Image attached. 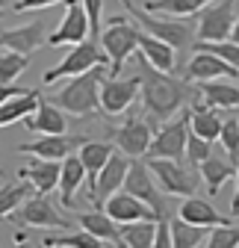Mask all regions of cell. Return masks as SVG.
I'll return each mask as SVG.
<instances>
[{"instance_id": "4316f807", "label": "cell", "mask_w": 239, "mask_h": 248, "mask_svg": "<svg viewBox=\"0 0 239 248\" xmlns=\"http://www.w3.org/2000/svg\"><path fill=\"white\" fill-rule=\"evenodd\" d=\"M198 92H201V101L216 107V109H239V86L207 80L198 86Z\"/></svg>"}, {"instance_id": "4dcf8cb0", "label": "cell", "mask_w": 239, "mask_h": 248, "mask_svg": "<svg viewBox=\"0 0 239 248\" xmlns=\"http://www.w3.org/2000/svg\"><path fill=\"white\" fill-rule=\"evenodd\" d=\"M210 231L213 228H204V225H192L186 219H177L171 222V233H174V248H198V245H207L210 239Z\"/></svg>"}, {"instance_id": "f546056e", "label": "cell", "mask_w": 239, "mask_h": 248, "mask_svg": "<svg viewBox=\"0 0 239 248\" xmlns=\"http://www.w3.org/2000/svg\"><path fill=\"white\" fill-rule=\"evenodd\" d=\"M157 222L160 219H142L121 225V245L127 248H154L157 242Z\"/></svg>"}, {"instance_id": "60d3db41", "label": "cell", "mask_w": 239, "mask_h": 248, "mask_svg": "<svg viewBox=\"0 0 239 248\" xmlns=\"http://www.w3.org/2000/svg\"><path fill=\"white\" fill-rule=\"evenodd\" d=\"M174 245V233H171V222H165V219H160L157 222V242H154V248H171Z\"/></svg>"}, {"instance_id": "8992f818", "label": "cell", "mask_w": 239, "mask_h": 248, "mask_svg": "<svg viewBox=\"0 0 239 248\" xmlns=\"http://www.w3.org/2000/svg\"><path fill=\"white\" fill-rule=\"evenodd\" d=\"M139 36H142V27L127 24L124 18H109V24L101 33V45L109 53V77L121 74L124 62L133 56V50H139Z\"/></svg>"}, {"instance_id": "f35d334b", "label": "cell", "mask_w": 239, "mask_h": 248, "mask_svg": "<svg viewBox=\"0 0 239 248\" xmlns=\"http://www.w3.org/2000/svg\"><path fill=\"white\" fill-rule=\"evenodd\" d=\"M195 47H204V50H213L219 53L222 59H227L233 68H239V45L230 39V42H198Z\"/></svg>"}, {"instance_id": "f6af8a7d", "label": "cell", "mask_w": 239, "mask_h": 248, "mask_svg": "<svg viewBox=\"0 0 239 248\" xmlns=\"http://www.w3.org/2000/svg\"><path fill=\"white\" fill-rule=\"evenodd\" d=\"M230 39L239 45V18H236V24H233V33H230Z\"/></svg>"}, {"instance_id": "74e56055", "label": "cell", "mask_w": 239, "mask_h": 248, "mask_svg": "<svg viewBox=\"0 0 239 248\" xmlns=\"http://www.w3.org/2000/svg\"><path fill=\"white\" fill-rule=\"evenodd\" d=\"M210 151H213V142H210V139H204V136H198V133L189 130V145H186V160H189V163L201 166L207 157H213Z\"/></svg>"}, {"instance_id": "9c48e42d", "label": "cell", "mask_w": 239, "mask_h": 248, "mask_svg": "<svg viewBox=\"0 0 239 248\" xmlns=\"http://www.w3.org/2000/svg\"><path fill=\"white\" fill-rule=\"evenodd\" d=\"M15 222L24 225V228H45V231H65L68 228V219H62V213H59L53 207V201L42 192L27 198L15 210Z\"/></svg>"}, {"instance_id": "8d00e7d4", "label": "cell", "mask_w": 239, "mask_h": 248, "mask_svg": "<svg viewBox=\"0 0 239 248\" xmlns=\"http://www.w3.org/2000/svg\"><path fill=\"white\" fill-rule=\"evenodd\" d=\"M207 245H210V248H236V245H239V228H233L230 222L216 225V228L210 231Z\"/></svg>"}, {"instance_id": "2e32d148", "label": "cell", "mask_w": 239, "mask_h": 248, "mask_svg": "<svg viewBox=\"0 0 239 248\" xmlns=\"http://www.w3.org/2000/svg\"><path fill=\"white\" fill-rule=\"evenodd\" d=\"M83 142H89L86 136H65V133H56V136H39L36 142H24L15 151L18 154H33V157L42 160H59L62 163L74 148H80Z\"/></svg>"}, {"instance_id": "603a6c76", "label": "cell", "mask_w": 239, "mask_h": 248, "mask_svg": "<svg viewBox=\"0 0 239 248\" xmlns=\"http://www.w3.org/2000/svg\"><path fill=\"white\" fill-rule=\"evenodd\" d=\"M77 225L83 231H89V233H95L98 239H104L106 245H121V228H118V222L112 219L106 210L101 213V207L92 210V213H83L77 219Z\"/></svg>"}, {"instance_id": "7bdbcfd3", "label": "cell", "mask_w": 239, "mask_h": 248, "mask_svg": "<svg viewBox=\"0 0 239 248\" xmlns=\"http://www.w3.org/2000/svg\"><path fill=\"white\" fill-rule=\"evenodd\" d=\"M33 89H21L15 83H3V89H0V101H12V98H21V95H30Z\"/></svg>"}, {"instance_id": "7c38bea8", "label": "cell", "mask_w": 239, "mask_h": 248, "mask_svg": "<svg viewBox=\"0 0 239 248\" xmlns=\"http://www.w3.org/2000/svg\"><path fill=\"white\" fill-rule=\"evenodd\" d=\"M124 189L133 192L136 198H142L148 207H151L160 219H165V198L160 195L157 183H154V171L148 166V160H133L130 163V171H127V180H124Z\"/></svg>"}, {"instance_id": "8fae6325", "label": "cell", "mask_w": 239, "mask_h": 248, "mask_svg": "<svg viewBox=\"0 0 239 248\" xmlns=\"http://www.w3.org/2000/svg\"><path fill=\"white\" fill-rule=\"evenodd\" d=\"M142 95V77H106L101 86V109L106 115H121Z\"/></svg>"}, {"instance_id": "e575fe53", "label": "cell", "mask_w": 239, "mask_h": 248, "mask_svg": "<svg viewBox=\"0 0 239 248\" xmlns=\"http://www.w3.org/2000/svg\"><path fill=\"white\" fill-rule=\"evenodd\" d=\"M224 154H227V160L233 166H239V118L236 115H227L224 124H222V136H219Z\"/></svg>"}, {"instance_id": "4fadbf2b", "label": "cell", "mask_w": 239, "mask_h": 248, "mask_svg": "<svg viewBox=\"0 0 239 248\" xmlns=\"http://www.w3.org/2000/svg\"><path fill=\"white\" fill-rule=\"evenodd\" d=\"M130 160L133 157H127L124 151H115L112 157H109V163L104 166V171H101V177L95 183V192L89 195V201H92L95 207L104 210V204L109 201V195H115L118 189H124V180H127V171H130Z\"/></svg>"}, {"instance_id": "d6a6232c", "label": "cell", "mask_w": 239, "mask_h": 248, "mask_svg": "<svg viewBox=\"0 0 239 248\" xmlns=\"http://www.w3.org/2000/svg\"><path fill=\"white\" fill-rule=\"evenodd\" d=\"M33 195H36V186L30 183L27 177H18L15 183H6L3 192H0V213H3V216H12L27 198H33Z\"/></svg>"}, {"instance_id": "d6986e66", "label": "cell", "mask_w": 239, "mask_h": 248, "mask_svg": "<svg viewBox=\"0 0 239 248\" xmlns=\"http://www.w3.org/2000/svg\"><path fill=\"white\" fill-rule=\"evenodd\" d=\"M45 21H33L27 27H15V30H3L0 33V45L3 50H18V53H33L36 47H42L50 36L45 33Z\"/></svg>"}, {"instance_id": "ab89813d", "label": "cell", "mask_w": 239, "mask_h": 248, "mask_svg": "<svg viewBox=\"0 0 239 248\" xmlns=\"http://www.w3.org/2000/svg\"><path fill=\"white\" fill-rule=\"evenodd\" d=\"M86 3V12H89V21H92V39H101L104 27H101V15H104V0H83Z\"/></svg>"}, {"instance_id": "6da1fadb", "label": "cell", "mask_w": 239, "mask_h": 248, "mask_svg": "<svg viewBox=\"0 0 239 248\" xmlns=\"http://www.w3.org/2000/svg\"><path fill=\"white\" fill-rule=\"evenodd\" d=\"M136 74L142 77V107L157 121L174 118L177 112L186 109L189 101L201 98V92L192 89V80H177L168 71L154 68L142 50L136 53Z\"/></svg>"}, {"instance_id": "d590c367", "label": "cell", "mask_w": 239, "mask_h": 248, "mask_svg": "<svg viewBox=\"0 0 239 248\" xmlns=\"http://www.w3.org/2000/svg\"><path fill=\"white\" fill-rule=\"evenodd\" d=\"M27 65H30L27 53L6 50L3 56H0V80H3V83H15V77H21Z\"/></svg>"}, {"instance_id": "f1b7e54d", "label": "cell", "mask_w": 239, "mask_h": 248, "mask_svg": "<svg viewBox=\"0 0 239 248\" xmlns=\"http://www.w3.org/2000/svg\"><path fill=\"white\" fill-rule=\"evenodd\" d=\"M180 219L192 222V225H204V228H216V225H224L230 219H222V216L216 213V207L210 201H204V198H186L180 204Z\"/></svg>"}, {"instance_id": "5bb4252c", "label": "cell", "mask_w": 239, "mask_h": 248, "mask_svg": "<svg viewBox=\"0 0 239 248\" xmlns=\"http://www.w3.org/2000/svg\"><path fill=\"white\" fill-rule=\"evenodd\" d=\"M154 136L157 133L151 130V124H148L145 118H127L121 127L115 130V148L124 151L127 157L139 160V157H145V154H148Z\"/></svg>"}, {"instance_id": "7402d4cb", "label": "cell", "mask_w": 239, "mask_h": 248, "mask_svg": "<svg viewBox=\"0 0 239 248\" xmlns=\"http://www.w3.org/2000/svg\"><path fill=\"white\" fill-rule=\"evenodd\" d=\"M86 177H89V171H86V163L80 160V154L77 157L68 154L62 160V177H59V201H62V207H74V195Z\"/></svg>"}, {"instance_id": "ee69618b", "label": "cell", "mask_w": 239, "mask_h": 248, "mask_svg": "<svg viewBox=\"0 0 239 248\" xmlns=\"http://www.w3.org/2000/svg\"><path fill=\"white\" fill-rule=\"evenodd\" d=\"M230 216H239V166H236V195L230 201Z\"/></svg>"}, {"instance_id": "3957f363", "label": "cell", "mask_w": 239, "mask_h": 248, "mask_svg": "<svg viewBox=\"0 0 239 248\" xmlns=\"http://www.w3.org/2000/svg\"><path fill=\"white\" fill-rule=\"evenodd\" d=\"M104 65H95L83 74H77L68 86L56 92L53 104H59L71 115H95L101 109V86H104Z\"/></svg>"}, {"instance_id": "cb8c5ba5", "label": "cell", "mask_w": 239, "mask_h": 248, "mask_svg": "<svg viewBox=\"0 0 239 248\" xmlns=\"http://www.w3.org/2000/svg\"><path fill=\"white\" fill-rule=\"evenodd\" d=\"M112 154H115V148H109L106 142H83L80 145V160L86 163V171H89V177H86L89 195L95 192V183H98V177H101V171L109 163Z\"/></svg>"}, {"instance_id": "d4e9b609", "label": "cell", "mask_w": 239, "mask_h": 248, "mask_svg": "<svg viewBox=\"0 0 239 248\" xmlns=\"http://www.w3.org/2000/svg\"><path fill=\"white\" fill-rule=\"evenodd\" d=\"M139 50L148 56V62H151L154 68H160V71H174V65H177V59H174V47L168 45V42H163V39H157L154 33H148V30H142V36H139Z\"/></svg>"}, {"instance_id": "83f0119b", "label": "cell", "mask_w": 239, "mask_h": 248, "mask_svg": "<svg viewBox=\"0 0 239 248\" xmlns=\"http://www.w3.org/2000/svg\"><path fill=\"white\" fill-rule=\"evenodd\" d=\"M213 0H148L142 3L154 15H168V18H195L204 6H210Z\"/></svg>"}, {"instance_id": "e0dca14e", "label": "cell", "mask_w": 239, "mask_h": 248, "mask_svg": "<svg viewBox=\"0 0 239 248\" xmlns=\"http://www.w3.org/2000/svg\"><path fill=\"white\" fill-rule=\"evenodd\" d=\"M104 210L112 216V219L118 222V225H127V222H142V219H160V216L148 207L142 198H136L133 192H115V195H109V201L104 204Z\"/></svg>"}, {"instance_id": "ba28073f", "label": "cell", "mask_w": 239, "mask_h": 248, "mask_svg": "<svg viewBox=\"0 0 239 248\" xmlns=\"http://www.w3.org/2000/svg\"><path fill=\"white\" fill-rule=\"evenodd\" d=\"M236 24V0H213L198 12V39L201 42H227Z\"/></svg>"}, {"instance_id": "ffe728a7", "label": "cell", "mask_w": 239, "mask_h": 248, "mask_svg": "<svg viewBox=\"0 0 239 248\" xmlns=\"http://www.w3.org/2000/svg\"><path fill=\"white\" fill-rule=\"evenodd\" d=\"M18 177H27L30 183L36 186V192L50 195L53 189H59V177H62V163H59V160H42V157H36L30 166L18 169Z\"/></svg>"}, {"instance_id": "44dd1931", "label": "cell", "mask_w": 239, "mask_h": 248, "mask_svg": "<svg viewBox=\"0 0 239 248\" xmlns=\"http://www.w3.org/2000/svg\"><path fill=\"white\" fill-rule=\"evenodd\" d=\"M222 112H224V109H216V107L204 104V101L198 98V101L192 104V115H189V127H192V133H198V136H204V139L216 142V139L222 136V124H224Z\"/></svg>"}, {"instance_id": "ac0fdd59", "label": "cell", "mask_w": 239, "mask_h": 248, "mask_svg": "<svg viewBox=\"0 0 239 248\" xmlns=\"http://www.w3.org/2000/svg\"><path fill=\"white\" fill-rule=\"evenodd\" d=\"M24 127L30 133H36V136H56V133H65L68 130V118H65V109L53 104V101H42V107L24 118Z\"/></svg>"}, {"instance_id": "9a60e30c", "label": "cell", "mask_w": 239, "mask_h": 248, "mask_svg": "<svg viewBox=\"0 0 239 248\" xmlns=\"http://www.w3.org/2000/svg\"><path fill=\"white\" fill-rule=\"evenodd\" d=\"M216 77H239V68H233L227 59H222L213 50L195 47V56H192V62L186 65V80L207 83V80H216Z\"/></svg>"}, {"instance_id": "7a4b0ae2", "label": "cell", "mask_w": 239, "mask_h": 248, "mask_svg": "<svg viewBox=\"0 0 239 248\" xmlns=\"http://www.w3.org/2000/svg\"><path fill=\"white\" fill-rule=\"evenodd\" d=\"M121 3L127 6V12L139 21L142 30H148V33H154L157 39L168 42L174 50H192L198 42V18H160L154 12H148L145 6H133V0H121Z\"/></svg>"}, {"instance_id": "1f68e13d", "label": "cell", "mask_w": 239, "mask_h": 248, "mask_svg": "<svg viewBox=\"0 0 239 248\" xmlns=\"http://www.w3.org/2000/svg\"><path fill=\"white\" fill-rule=\"evenodd\" d=\"M201 174H204V183H207V192L210 195H219V189L230 180L233 171V163L230 160H222V157H207L201 163Z\"/></svg>"}, {"instance_id": "277c9868", "label": "cell", "mask_w": 239, "mask_h": 248, "mask_svg": "<svg viewBox=\"0 0 239 248\" xmlns=\"http://www.w3.org/2000/svg\"><path fill=\"white\" fill-rule=\"evenodd\" d=\"M148 166H151V171L157 174L160 186H163V192L168 195H192L204 174H201V166L189 163L186 157L183 160H168V157H145Z\"/></svg>"}, {"instance_id": "30bf717a", "label": "cell", "mask_w": 239, "mask_h": 248, "mask_svg": "<svg viewBox=\"0 0 239 248\" xmlns=\"http://www.w3.org/2000/svg\"><path fill=\"white\" fill-rule=\"evenodd\" d=\"M86 36H92V21H89L86 3L83 0H65V18L59 21V30H53L47 45H80Z\"/></svg>"}, {"instance_id": "b9f144b4", "label": "cell", "mask_w": 239, "mask_h": 248, "mask_svg": "<svg viewBox=\"0 0 239 248\" xmlns=\"http://www.w3.org/2000/svg\"><path fill=\"white\" fill-rule=\"evenodd\" d=\"M59 0H18L12 6L15 12H30V9H47V6H56Z\"/></svg>"}, {"instance_id": "bcb514c9", "label": "cell", "mask_w": 239, "mask_h": 248, "mask_svg": "<svg viewBox=\"0 0 239 248\" xmlns=\"http://www.w3.org/2000/svg\"><path fill=\"white\" fill-rule=\"evenodd\" d=\"M236 118H239V115H236Z\"/></svg>"}, {"instance_id": "5b68a950", "label": "cell", "mask_w": 239, "mask_h": 248, "mask_svg": "<svg viewBox=\"0 0 239 248\" xmlns=\"http://www.w3.org/2000/svg\"><path fill=\"white\" fill-rule=\"evenodd\" d=\"M109 62V53L104 50V45H101V39H92L89 36L86 42H80V45H71V50L65 53V59L59 62L56 68H50V71H45V86H56L62 77H77V74H83V71H89V68H95V65H106Z\"/></svg>"}, {"instance_id": "836d02e7", "label": "cell", "mask_w": 239, "mask_h": 248, "mask_svg": "<svg viewBox=\"0 0 239 248\" xmlns=\"http://www.w3.org/2000/svg\"><path fill=\"white\" fill-rule=\"evenodd\" d=\"M45 248H101L106 245L104 239H98L95 233H89L80 228V233H62V236H47L42 242Z\"/></svg>"}, {"instance_id": "484cf974", "label": "cell", "mask_w": 239, "mask_h": 248, "mask_svg": "<svg viewBox=\"0 0 239 248\" xmlns=\"http://www.w3.org/2000/svg\"><path fill=\"white\" fill-rule=\"evenodd\" d=\"M39 107H42L39 89H33L30 95L12 98V101H0V124H3V127H9V124H15V121H24V118L33 115Z\"/></svg>"}, {"instance_id": "52a82bcc", "label": "cell", "mask_w": 239, "mask_h": 248, "mask_svg": "<svg viewBox=\"0 0 239 248\" xmlns=\"http://www.w3.org/2000/svg\"><path fill=\"white\" fill-rule=\"evenodd\" d=\"M189 115L192 107H186L180 112V118H168L163 127L157 130L151 148H148L145 157H168V160H183L186 157V145H189Z\"/></svg>"}]
</instances>
